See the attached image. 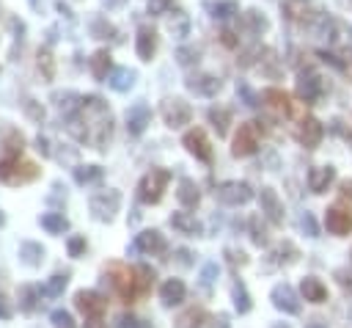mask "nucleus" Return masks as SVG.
<instances>
[{
  "mask_svg": "<svg viewBox=\"0 0 352 328\" xmlns=\"http://www.w3.org/2000/svg\"><path fill=\"white\" fill-rule=\"evenodd\" d=\"M104 276L110 278L113 292L124 300L132 303L138 298H146L154 287V270L148 265H124V262H110L104 267Z\"/></svg>",
  "mask_w": 352,
  "mask_h": 328,
  "instance_id": "f257e3e1",
  "label": "nucleus"
},
{
  "mask_svg": "<svg viewBox=\"0 0 352 328\" xmlns=\"http://www.w3.org/2000/svg\"><path fill=\"white\" fill-rule=\"evenodd\" d=\"M168 182H170V171H165V168H151V171L140 179V185H138V198H140L143 204H160L162 196H165Z\"/></svg>",
  "mask_w": 352,
  "mask_h": 328,
  "instance_id": "f03ea898",
  "label": "nucleus"
},
{
  "mask_svg": "<svg viewBox=\"0 0 352 328\" xmlns=\"http://www.w3.org/2000/svg\"><path fill=\"white\" fill-rule=\"evenodd\" d=\"M258 138H261V124L258 121H245L239 124L234 143H231V154L234 157H250L258 149Z\"/></svg>",
  "mask_w": 352,
  "mask_h": 328,
  "instance_id": "7ed1b4c3",
  "label": "nucleus"
},
{
  "mask_svg": "<svg viewBox=\"0 0 352 328\" xmlns=\"http://www.w3.org/2000/svg\"><path fill=\"white\" fill-rule=\"evenodd\" d=\"M74 306L82 311L85 320H104V314H107V298L94 289H80L74 295Z\"/></svg>",
  "mask_w": 352,
  "mask_h": 328,
  "instance_id": "20e7f679",
  "label": "nucleus"
},
{
  "mask_svg": "<svg viewBox=\"0 0 352 328\" xmlns=\"http://www.w3.org/2000/svg\"><path fill=\"white\" fill-rule=\"evenodd\" d=\"M182 143H184V149H187L195 160H201V163H212V160H214L212 141H209V135H206L201 127L187 130V132H184V138H182Z\"/></svg>",
  "mask_w": 352,
  "mask_h": 328,
  "instance_id": "39448f33",
  "label": "nucleus"
},
{
  "mask_svg": "<svg viewBox=\"0 0 352 328\" xmlns=\"http://www.w3.org/2000/svg\"><path fill=\"white\" fill-rule=\"evenodd\" d=\"M160 116H162V121L168 124V127H184V124H190V119H192V110H190V105L184 102V99H179V96H173V99H165L162 105H160Z\"/></svg>",
  "mask_w": 352,
  "mask_h": 328,
  "instance_id": "423d86ee",
  "label": "nucleus"
},
{
  "mask_svg": "<svg viewBox=\"0 0 352 328\" xmlns=\"http://www.w3.org/2000/svg\"><path fill=\"white\" fill-rule=\"evenodd\" d=\"M121 207V193L118 190H102L91 196V212L96 221H113Z\"/></svg>",
  "mask_w": 352,
  "mask_h": 328,
  "instance_id": "0eeeda50",
  "label": "nucleus"
},
{
  "mask_svg": "<svg viewBox=\"0 0 352 328\" xmlns=\"http://www.w3.org/2000/svg\"><path fill=\"white\" fill-rule=\"evenodd\" d=\"M270 300H272V306L278 309V311H283V314H300V295L294 292V287L292 284H286V281H280V284H275L272 289H270Z\"/></svg>",
  "mask_w": 352,
  "mask_h": 328,
  "instance_id": "6e6552de",
  "label": "nucleus"
},
{
  "mask_svg": "<svg viewBox=\"0 0 352 328\" xmlns=\"http://www.w3.org/2000/svg\"><path fill=\"white\" fill-rule=\"evenodd\" d=\"M294 138L300 141V146H305V149H316V146L322 143V138H324V127H322L319 119H314V116H302V119L297 121Z\"/></svg>",
  "mask_w": 352,
  "mask_h": 328,
  "instance_id": "1a4fd4ad",
  "label": "nucleus"
},
{
  "mask_svg": "<svg viewBox=\"0 0 352 328\" xmlns=\"http://www.w3.org/2000/svg\"><path fill=\"white\" fill-rule=\"evenodd\" d=\"M324 229L330 234H336V237H346L352 232V209L341 207V204L327 207L324 209Z\"/></svg>",
  "mask_w": 352,
  "mask_h": 328,
  "instance_id": "9d476101",
  "label": "nucleus"
},
{
  "mask_svg": "<svg viewBox=\"0 0 352 328\" xmlns=\"http://www.w3.org/2000/svg\"><path fill=\"white\" fill-rule=\"evenodd\" d=\"M324 91H327V83H324L322 74H316V72H311V69L300 74V80H297V94H300V99H305V102L311 105V102L322 99Z\"/></svg>",
  "mask_w": 352,
  "mask_h": 328,
  "instance_id": "9b49d317",
  "label": "nucleus"
},
{
  "mask_svg": "<svg viewBox=\"0 0 352 328\" xmlns=\"http://www.w3.org/2000/svg\"><path fill=\"white\" fill-rule=\"evenodd\" d=\"M214 196H217L223 204H228V207H239V204H248V201L253 198V187H250L248 182H223V185L214 190Z\"/></svg>",
  "mask_w": 352,
  "mask_h": 328,
  "instance_id": "f8f14e48",
  "label": "nucleus"
},
{
  "mask_svg": "<svg viewBox=\"0 0 352 328\" xmlns=\"http://www.w3.org/2000/svg\"><path fill=\"white\" fill-rule=\"evenodd\" d=\"M258 204H261V215H264L270 223L280 226V223L286 221V209H283V201L278 198V193H275L272 187H261V190H258Z\"/></svg>",
  "mask_w": 352,
  "mask_h": 328,
  "instance_id": "ddd939ff",
  "label": "nucleus"
},
{
  "mask_svg": "<svg viewBox=\"0 0 352 328\" xmlns=\"http://www.w3.org/2000/svg\"><path fill=\"white\" fill-rule=\"evenodd\" d=\"M165 248H168V243H165V237H162L157 229H146V232H140V234L135 237V245H132V251L151 254V256L165 254Z\"/></svg>",
  "mask_w": 352,
  "mask_h": 328,
  "instance_id": "4468645a",
  "label": "nucleus"
},
{
  "mask_svg": "<svg viewBox=\"0 0 352 328\" xmlns=\"http://www.w3.org/2000/svg\"><path fill=\"white\" fill-rule=\"evenodd\" d=\"M336 182V168L327 163V165H314L311 171H308V190L311 193H316V196H322V193H327V187Z\"/></svg>",
  "mask_w": 352,
  "mask_h": 328,
  "instance_id": "2eb2a0df",
  "label": "nucleus"
},
{
  "mask_svg": "<svg viewBox=\"0 0 352 328\" xmlns=\"http://www.w3.org/2000/svg\"><path fill=\"white\" fill-rule=\"evenodd\" d=\"M280 11H283V17H286L289 22H294V25H311L314 17H316V11H314L305 0H283Z\"/></svg>",
  "mask_w": 352,
  "mask_h": 328,
  "instance_id": "dca6fc26",
  "label": "nucleus"
},
{
  "mask_svg": "<svg viewBox=\"0 0 352 328\" xmlns=\"http://www.w3.org/2000/svg\"><path fill=\"white\" fill-rule=\"evenodd\" d=\"M300 295L308 300V303H324L327 300V287H324V281L322 278H316V276H305L302 281H300Z\"/></svg>",
  "mask_w": 352,
  "mask_h": 328,
  "instance_id": "f3484780",
  "label": "nucleus"
},
{
  "mask_svg": "<svg viewBox=\"0 0 352 328\" xmlns=\"http://www.w3.org/2000/svg\"><path fill=\"white\" fill-rule=\"evenodd\" d=\"M261 99H264V105H267L275 116H289V110H292V99H289V94L280 91V88H264Z\"/></svg>",
  "mask_w": 352,
  "mask_h": 328,
  "instance_id": "a211bd4d",
  "label": "nucleus"
},
{
  "mask_svg": "<svg viewBox=\"0 0 352 328\" xmlns=\"http://www.w3.org/2000/svg\"><path fill=\"white\" fill-rule=\"evenodd\" d=\"M184 298H187V287L182 278H168L160 287V300L165 306H179V303H184Z\"/></svg>",
  "mask_w": 352,
  "mask_h": 328,
  "instance_id": "6ab92c4d",
  "label": "nucleus"
},
{
  "mask_svg": "<svg viewBox=\"0 0 352 328\" xmlns=\"http://www.w3.org/2000/svg\"><path fill=\"white\" fill-rule=\"evenodd\" d=\"M176 198H179V204L182 207H187V209H192V207H198V201H201V193H198V185L192 182V179H179V190H176Z\"/></svg>",
  "mask_w": 352,
  "mask_h": 328,
  "instance_id": "aec40b11",
  "label": "nucleus"
},
{
  "mask_svg": "<svg viewBox=\"0 0 352 328\" xmlns=\"http://www.w3.org/2000/svg\"><path fill=\"white\" fill-rule=\"evenodd\" d=\"M148 121H151V113H148L146 105H135V107L126 113V130H129L132 135H140Z\"/></svg>",
  "mask_w": 352,
  "mask_h": 328,
  "instance_id": "412c9836",
  "label": "nucleus"
},
{
  "mask_svg": "<svg viewBox=\"0 0 352 328\" xmlns=\"http://www.w3.org/2000/svg\"><path fill=\"white\" fill-rule=\"evenodd\" d=\"M170 226H173L179 234H187V237L201 234V223H198L190 212H173V215H170Z\"/></svg>",
  "mask_w": 352,
  "mask_h": 328,
  "instance_id": "4be33fe9",
  "label": "nucleus"
},
{
  "mask_svg": "<svg viewBox=\"0 0 352 328\" xmlns=\"http://www.w3.org/2000/svg\"><path fill=\"white\" fill-rule=\"evenodd\" d=\"M272 256H275V265H283V267H289V265H297L300 262V248L292 243V240H283L275 251H272Z\"/></svg>",
  "mask_w": 352,
  "mask_h": 328,
  "instance_id": "5701e85b",
  "label": "nucleus"
},
{
  "mask_svg": "<svg viewBox=\"0 0 352 328\" xmlns=\"http://www.w3.org/2000/svg\"><path fill=\"white\" fill-rule=\"evenodd\" d=\"M187 85H190V91H195V94H204V96H214V94L223 88V83H220L217 77H212V74H201V77H192Z\"/></svg>",
  "mask_w": 352,
  "mask_h": 328,
  "instance_id": "b1692460",
  "label": "nucleus"
},
{
  "mask_svg": "<svg viewBox=\"0 0 352 328\" xmlns=\"http://www.w3.org/2000/svg\"><path fill=\"white\" fill-rule=\"evenodd\" d=\"M154 52H157V33L151 28H140V33H138V55L143 61H151Z\"/></svg>",
  "mask_w": 352,
  "mask_h": 328,
  "instance_id": "393cba45",
  "label": "nucleus"
},
{
  "mask_svg": "<svg viewBox=\"0 0 352 328\" xmlns=\"http://www.w3.org/2000/svg\"><path fill=\"white\" fill-rule=\"evenodd\" d=\"M231 298H234V306H236L239 314H248V311L253 309L250 292H248V287H245L242 281H234V287H231Z\"/></svg>",
  "mask_w": 352,
  "mask_h": 328,
  "instance_id": "a878e982",
  "label": "nucleus"
},
{
  "mask_svg": "<svg viewBox=\"0 0 352 328\" xmlns=\"http://www.w3.org/2000/svg\"><path fill=\"white\" fill-rule=\"evenodd\" d=\"M41 226L50 232V234H63L69 229V221L60 215V212H47L41 215Z\"/></svg>",
  "mask_w": 352,
  "mask_h": 328,
  "instance_id": "bb28decb",
  "label": "nucleus"
},
{
  "mask_svg": "<svg viewBox=\"0 0 352 328\" xmlns=\"http://www.w3.org/2000/svg\"><path fill=\"white\" fill-rule=\"evenodd\" d=\"M209 121L214 124L217 135L223 138V135L228 132V124H231V110H226V107H212V110H209Z\"/></svg>",
  "mask_w": 352,
  "mask_h": 328,
  "instance_id": "cd10ccee",
  "label": "nucleus"
},
{
  "mask_svg": "<svg viewBox=\"0 0 352 328\" xmlns=\"http://www.w3.org/2000/svg\"><path fill=\"white\" fill-rule=\"evenodd\" d=\"M248 226H250V240H253L258 248L270 243V237H267V226L261 223V218H258V215H253V218L248 221Z\"/></svg>",
  "mask_w": 352,
  "mask_h": 328,
  "instance_id": "c85d7f7f",
  "label": "nucleus"
},
{
  "mask_svg": "<svg viewBox=\"0 0 352 328\" xmlns=\"http://www.w3.org/2000/svg\"><path fill=\"white\" fill-rule=\"evenodd\" d=\"M204 320H206V311L204 309H190V311H184L176 320V328H198Z\"/></svg>",
  "mask_w": 352,
  "mask_h": 328,
  "instance_id": "c756f323",
  "label": "nucleus"
},
{
  "mask_svg": "<svg viewBox=\"0 0 352 328\" xmlns=\"http://www.w3.org/2000/svg\"><path fill=\"white\" fill-rule=\"evenodd\" d=\"M74 179H77V185L99 182V179H102V168H99V165H82V168L74 171Z\"/></svg>",
  "mask_w": 352,
  "mask_h": 328,
  "instance_id": "7c9ffc66",
  "label": "nucleus"
},
{
  "mask_svg": "<svg viewBox=\"0 0 352 328\" xmlns=\"http://www.w3.org/2000/svg\"><path fill=\"white\" fill-rule=\"evenodd\" d=\"M333 278L338 281V287H341L346 295H352V265L336 267V270H333Z\"/></svg>",
  "mask_w": 352,
  "mask_h": 328,
  "instance_id": "2f4dec72",
  "label": "nucleus"
},
{
  "mask_svg": "<svg viewBox=\"0 0 352 328\" xmlns=\"http://www.w3.org/2000/svg\"><path fill=\"white\" fill-rule=\"evenodd\" d=\"M66 281H69L66 276L55 273V276H52V278H50V281L44 284V289H41V292H44V295H50V298H58V295H60V292L66 289Z\"/></svg>",
  "mask_w": 352,
  "mask_h": 328,
  "instance_id": "473e14b6",
  "label": "nucleus"
},
{
  "mask_svg": "<svg viewBox=\"0 0 352 328\" xmlns=\"http://www.w3.org/2000/svg\"><path fill=\"white\" fill-rule=\"evenodd\" d=\"M132 72L129 69H116V74H113V80H110V85L116 88V91H126L129 85H132Z\"/></svg>",
  "mask_w": 352,
  "mask_h": 328,
  "instance_id": "72a5a7b5",
  "label": "nucleus"
},
{
  "mask_svg": "<svg viewBox=\"0 0 352 328\" xmlns=\"http://www.w3.org/2000/svg\"><path fill=\"white\" fill-rule=\"evenodd\" d=\"M91 69H94V74L96 77H104L107 74V69H110V55L102 50V52H96L94 55V61H91Z\"/></svg>",
  "mask_w": 352,
  "mask_h": 328,
  "instance_id": "f704fd0d",
  "label": "nucleus"
},
{
  "mask_svg": "<svg viewBox=\"0 0 352 328\" xmlns=\"http://www.w3.org/2000/svg\"><path fill=\"white\" fill-rule=\"evenodd\" d=\"M300 229H302L308 237H314V240L319 237V223H316V218H314L311 212H302V215H300Z\"/></svg>",
  "mask_w": 352,
  "mask_h": 328,
  "instance_id": "c9c22d12",
  "label": "nucleus"
},
{
  "mask_svg": "<svg viewBox=\"0 0 352 328\" xmlns=\"http://www.w3.org/2000/svg\"><path fill=\"white\" fill-rule=\"evenodd\" d=\"M212 11H214V17H220V19H226V17H231V14H236V11H239V6H236L234 0H223V3H214V6H212Z\"/></svg>",
  "mask_w": 352,
  "mask_h": 328,
  "instance_id": "e433bc0d",
  "label": "nucleus"
},
{
  "mask_svg": "<svg viewBox=\"0 0 352 328\" xmlns=\"http://www.w3.org/2000/svg\"><path fill=\"white\" fill-rule=\"evenodd\" d=\"M248 22H250L253 33H261V30H267V28H270L267 17H264V14H258V11H248Z\"/></svg>",
  "mask_w": 352,
  "mask_h": 328,
  "instance_id": "4c0bfd02",
  "label": "nucleus"
},
{
  "mask_svg": "<svg viewBox=\"0 0 352 328\" xmlns=\"http://www.w3.org/2000/svg\"><path fill=\"white\" fill-rule=\"evenodd\" d=\"M19 298H22V309L25 311H33L36 309V289L33 287H22L19 289Z\"/></svg>",
  "mask_w": 352,
  "mask_h": 328,
  "instance_id": "58836bf2",
  "label": "nucleus"
},
{
  "mask_svg": "<svg viewBox=\"0 0 352 328\" xmlns=\"http://www.w3.org/2000/svg\"><path fill=\"white\" fill-rule=\"evenodd\" d=\"M338 201L352 209V179H344V182L338 185Z\"/></svg>",
  "mask_w": 352,
  "mask_h": 328,
  "instance_id": "ea45409f",
  "label": "nucleus"
},
{
  "mask_svg": "<svg viewBox=\"0 0 352 328\" xmlns=\"http://www.w3.org/2000/svg\"><path fill=\"white\" fill-rule=\"evenodd\" d=\"M82 254H85V237H82V234H77V237H72V240H69V256H74V259H77V256H82Z\"/></svg>",
  "mask_w": 352,
  "mask_h": 328,
  "instance_id": "a19ab883",
  "label": "nucleus"
},
{
  "mask_svg": "<svg viewBox=\"0 0 352 328\" xmlns=\"http://www.w3.org/2000/svg\"><path fill=\"white\" fill-rule=\"evenodd\" d=\"M217 276H220L217 262H206V265H204V270H201V281H204V284H212Z\"/></svg>",
  "mask_w": 352,
  "mask_h": 328,
  "instance_id": "79ce46f5",
  "label": "nucleus"
},
{
  "mask_svg": "<svg viewBox=\"0 0 352 328\" xmlns=\"http://www.w3.org/2000/svg\"><path fill=\"white\" fill-rule=\"evenodd\" d=\"M52 325L55 328H74V322H72V314L69 311H52Z\"/></svg>",
  "mask_w": 352,
  "mask_h": 328,
  "instance_id": "37998d69",
  "label": "nucleus"
},
{
  "mask_svg": "<svg viewBox=\"0 0 352 328\" xmlns=\"http://www.w3.org/2000/svg\"><path fill=\"white\" fill-rule=\"evenodd\" d=\"M226 256H228V262H231L234 267H236V265H239V267H245V265H248V254H245V251L228 248V251H226Z\"/></svg>",
  "mask_w": 352,
  "mask_h": 328,
  "instance_id": "c03bdc74",
  "label": "nucleus"
},
{
  "mask_svg": "<svg viewBox=\"0 0 352 328\" xmlns=\"http://www.w3.org/2000/svg\"><path fill=\"white\" fill-rule=\"evenodd\" d=\"M116 328H148L143 320H138V317H132V314H124L121 320H118V325Z\"/></svg>",
  "mask_w": 352,
  "mask_h": 328,
  "instance_id": "a18cd8bd",
  "label": "nucleus"
},
{
  "mask_svg": "<svg viewBox=\"0 0 352 328\" xmlns=\"http://www.w3.org/2000/svg\"><path fill=\"white\" fill-rule=\"evenodd\" d=\"M170 30L179 33V36H184V33H187V17H184V14H176V17L170 19Z\"/></svg>",
  "mask_w": 352,
  "mask_h": 328,
  "instance_id": "49530a36",
  "label": "nucleus"
},
{
  "mask_svg": "<svg viewBox=\"0 0 352 328\" xmlns=\"http://www.w3.org/2000/svg\"><path fill=\"white\" fill-rule=\"evenodd\" d=\"M179 61H182V63H195V61H198V50L182 47V50H179Z\"/></svg>",
  "mask_w": 352,
  "mask_h": 328,
  "instance_id": "de8ad7c7",
  "label": "nucleus"
},
{
  "mask_svg": "<svg viewBox=\"0 0 352 328\" xmlns=\"http://www.w3.org/2000/svg\"><path fill=\"white\" fill-rule=\"evenodd\" d=\"M236 91L245 96V105H248V107H256V105H258V102H256V96H253V91H250L245 83H239V85H236Z\"/></svg>",
  "mask_w": 352,
  "mask_h": 328,
  "instance_id": "09e8293b",
  "label": "nucleus"
},
{
  "mask_svg": "<svg viewBox=\"0 0 352 328\" xmlns=\"http://www.w3.org/2000/svg\"><path fill=\"white\" fill-rule=\"evenodd\" d=\"M333 130H336V132H338V135H341V138H344V141H346V143H352V130H344V127H341V121H338V119H336V121H333Z\"/></svg>",
  "mask_w": 352,
  "mask_h": 328,
  "instance_id": "8fccbe9b",
  "label": "nucleus"
},
{
  "mask_svg": "<svg viewBox=\"0 0 352 328\" xmlns=\"http://www.w3.org/2000/svg\"><path fill=\"white\" fill-rule=\"evenodd\" d=\"M11 317V306H8V300L0 295V320H8Z\"/></svg>",
  "mask_w": 352,
  "mask_h": 328,
  "instance_id": "3c124183",
  "label": "nucleus"
},
{
  "mask_svg": "<svg viewBox=\"0 0 352 328\" xmlns=\"http://www.w3.org/2000/svg\"><path fill=\"white\" fill-rule=\"evenodd\" d=\"M223 41H226L228 47H234V44H236V39H234V33H228V30L223 33Z\"/></svg>",
  "mask_w": 352,
  "mask_h": 328,
  "instance_id": "603ef678",
  "label": "nucleus"
},
{
  "mask_svg": "<svg viewBox=\"0 0 352 328\" xmlns=\"http://www.w3.org/2000/svg\"><path fill=\"white\" fill-rule=\"evenodd\" d=\"M305 328H327V325H324V322H322V320H311V322H308V325H305Z\"/></svg>",
  "mask_w": 352,
  "mask_h": 328,
  "instance_id": "864d4df0",
  "label": "nucleus"
},
{
  "mask_svg": "<svg viewBox=\"0 0 352 328\" xmlns=\"http://www.w3.org/2000/svg\"><path fill=\"white\" fill-rule=\"evenodd\" d=\"M270 328H292V325H289V322H272Z\"/></svg>",
  "mask_w": 352,
  "mask_h": 328,
  "instance_id": "5fc2aeb1",
  "label": "nucleus"
},
{
  "mask_svg": "<svg viewBox=\"0 0 352 328\" xmlns=\"http://www.w3.org/2000/svg\"><path fill=\"white\" fill-rule=\"evenodd\" d=\"M3 223H6V215H3V212H0V226H3Z\"/></svg>",
  "mask_w": 352,
  "mask_h": 328,
  "instance_id": "6e6d98bb",
  "label": "nucleus"
}]
</instances>
